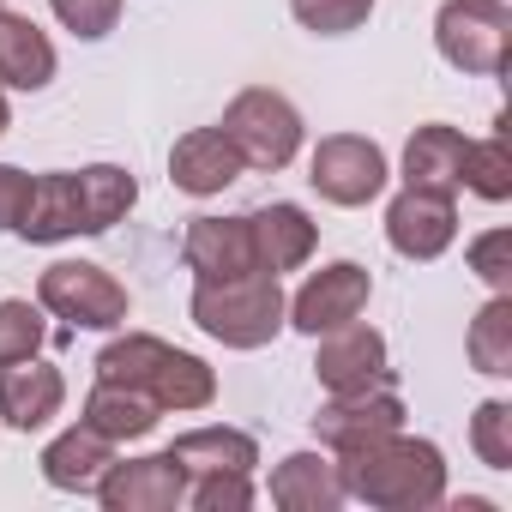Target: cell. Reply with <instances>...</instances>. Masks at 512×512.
<instances>
[{
    "instance_id": "obj_2",
    "label": "cell",
    "mask_w": 512,
    "mask_h": 512,
    "mask_svg": "<svg viewBox=\"0 0 512 512\" xmlns=\"http://www.w3.org/2000/svg\"><path fill=\"white\" fill-rule=\"evenodd\" d=\"M284 290L272 272H247V278H211L193 290V326L205 338H217L223 350H260L272 344L290 320H284Z\"/></svg>"
},
{
    "instance_id": "obj_31",
    "label": "cell",
    "mask_w": 512,
    "mask_h": 512,
    "mask_svg": "<svg viewBox=\"0 0 512 512\" xmlns=\"http://www.w3.org/2000/svg\"><path fill=\"white\" fill-rule=\"evenodd\" d=\"M470 272L494 296H512V229H488V235L470 241Z\"/></svg>"
},
{
    "instance_id": "obj_23",
    "label": "cell",
    "mask_w": 512,
    "mask_h": 512,
    "mask_svg": "<svg viewBox=\"0 0 512 512\" xmlns=\"http://www.w3.org/2000/svg\"><path fill=\"white\" fill-rule=\"evenodd\" d=\"M169 350H175V344H163V338H151V332H127V338H115V344L97 350V380L133 386V392H145V398L157 404V374H163Z\"/></svg>"
},
{
    "instance_id": "obj_13",
    "label": "cell",
    "mask_w": 512,
    "mask_h": 512,
    "mask_svg": "<svg viewBox=\"0 0 512 512\" xmlns=\"http://www.w3.org/2000/svg\"><path fill=\"white\" fill-rule=\"evenodd\" d=\"M61 404H67L61 368H49V362H37V356L0 368V416H7V428L37 434V428H49V422L61 416Z\"/></svg>"
},
{
    "instance_id": "obj_8",
    "label": "cell",
    "mask_w": 512,
    "mask_h": 512,
    "mask_svg": "<svg viewBox=\"0 0 512 512\" xmlns=\"http://www.w3.org/2000/svg\"><path fill=\"white\" fill-rule=\"evenodd\" d=\"M91 494L103 500V512H175L187 500V470L175 452H151V458H127V464L115 458Z\"/></svg>"
},
{
    "instance_id": "obj_7",
    "label": "cell",
    "mask_w": 512,
    "mask_h": 512,
    "mask_svg": "<svg viewBox=\"0 0 512 512\" xmlns=\"http://www.w3.org/2000/svg\"><path fill=\"white\" fill-rule=\"evenodd\" d=\"M308 181H314V193L326 205L356 211V205L380 199V187H386V151L374 139H362V133H332V139H320V151L308 163Z\"/></svg>"
},
{
    "instance_id": "obj_14",
    "label": "cell",
    "mask_w": 512,
    "mask_h": 512,
    "mask_svg": "<svg viewBox=\"0 0 512 512\" xmlns=\"http://www.w3.org/2000/svg\"><path fill=\"white\" fill-rule=\"evenodd\" d=\"M247 229H253V260H260V272H272V278L308 266L314 260V241H320V223L302 205H290V199L247 211Z\"/></svg>"
},
{
    "instance_id": "obj_19",
    "label": "cell",
    "mask_w": 512,
    "mask_h": 512,
    "mask_svg": "<svg viewBox=\"0 0 512 512\" xmlns=\"http://www.w3.org/2000/svg\"><path fill=\"white\" fill-rule=\"evenodd\" d=\"M464 151H470V139H464L458 127H446V121L416 127L410 145H404V187L458 193V181H464Z\"/></svg>"
},
{
    "instance_id": "obj_27",
    "label": "cell",
    "mask_w": 512,
    "mask_h": 512,
    "mask_svg": "<svg viewBox=\"0 0 512 512\" xmlns=\"http://www.w3.org/2000/svg\"><path fill=\"white\" fill-rule=\"evenodd\" d=\"M43 338H49V326H43V308H37V302H19V296L0 302V368L37 356Z\"/></svg>"
},
{
    "instance_id": "obj_25",
    "label": "cell",
    "mask_w": 512,
    "mask_h": 512,
    "mask_svg": "<svg viewBox=\"0 0 512 512\" xmlns=\"http://www.w3.org/2000/svg\"><path fill=\"white\" fill-rule=\"evenodd\" d=\"M464 350H470L476 374H494V380L512 374V296H488V308L470 320Z\"/></svg>"
},
{
    "instance_id": "obj_24",
    "label": "cell",
    "mask_w": 512,
    "mask_h": 512,
    "mask_svg": "<svg viewBox=\"0 0 512 512\" xmlns=\"http://www.w3.org/2000/svg\"><path fill=\"white\" fill-rule=\"evenodd\" d=\"M169 452L181 458L187 476H211V470H247L253 476V464H260V446L241 428H187Z\"/></svg>"
},
{
    "instance_id": "obj_22",
    "label": "cell",
    "mask_w": 512,
    "mask_h": 512,
    "mask_svg": "<svg viewBox=\"0 0 512 512\" xmlns=\"http://www.w3.org/2000/svg\"><path fill=\"white\" fill-rule=\"evenodd\" d=\"M85 422H91L103 440L127 446V440H145V434L163 422V410H157L145 392H133V386H109V380H97L91 398H85Z\"/></svg>"
},
{
    "instance_id": "obj_6",
    "label": "cell",
    "mask_w": 512,
    "mask_h": 512,
    "mask_svg": "<svg viewBox=\"0 0 512 512\" xmlns=\"http://www.w3.org/2000/svg\"><path fill=\"white\" fill-rule=\"evenodd\" d=\"M368 296H374L368 266H356V260H332V266H320V272L290 296L284 320H290L302 338H326V332H338V326L362 320Z\"/></svg>"
},
{
    "instance_id": "obj_16",
    "label": "cell",
    "mask_w": 512,
    "mask_h": 512,
    "mask_svg": "<svg viewBox=\"0 0 512 512\" xmlns=\"http://www.w3.org/2000/svg\"><path fill=\"white\" fill-rule=\"evenodd\" d=\"M13 235H25V241H37V247L79 235V175H73V169L31 175V193H25V205H19Z\"/></svg>"
},
{
    "instance_id": "obj_9",
    "label": "cell",
    "mask_w": 512,
    "mask_h": 512,
    "mask_svg": "<svg viewBox=\"0 0 512 512\" xmlns=\"http://www.w3.org/2000/svg\"><path fill=\"white\" fill-rule=\"evenodd\" d=\"M386 241L404 260H440L458 241V205L452 193H428V187H404L386 205Z\"/></svg>"
},
{
    "instance_id": "obj_12",
    "label": "cell",
    "mask_w": 512,
    "mask_h": 512,
    "mask_svg": "<svg viewBox=\"0 0 512 512\" xmlns=\"http://www.w3.org/2000/svg\"><path fill=\"white\" fill-rule=\"evenodd\" d=\"M181 260H187V272H193L199 284L260 272V260H253V229H247V217H193L187 235H181Z\"/></svg>"
},
{
    "instance_id": "obj_15",
    "label": "cell",
    "mask_w": 512,
    "mask_h": 512,
    "mask_svg": "<svg viewBox=\"0 0 512 512\" xmlns=\"http://www.w3.org/2000/svg\"><path fill=\"white\" fill-rule=\"evenodd\" d=\"M241 151L223 139V127H193V133H181L175 139V151H169V181L181 187V193H193V199H211V193H223L229 181H241Z\"/></svg>"
},
{
    "instance_id": "obj_1",
    "label": "cell",
    "mask_w": 512,
    "mask_h": 512,
    "mask_svg": "<svg viewBox=\"0 0 512 512\" xmlns=\"http://www.w3.org/2000/svg\"><path fill=\"white\" fill-rule=\"evenodd\" d=\"M344 494L380 506V512H428L446 500V458L434 440H416L404 428L374 434L350 452H338Z\"/></svg>"
},
{
    "instance_id": "obj_3",
    "label": "cell",
    "mask_w": 512,
    "mask_h": 512,
    "mask_svg": "<svg viewBox=\"0 0 512 512\" xmlns=\"http://www.w3.org/2000/svg\"><path fill=\"white\" fill-rule=\"evenodd\" d=\"M223 139L241 151L247 169H290L296 151H302V109L284 97V91H266L253 85L241 91L229 109H223Z\"/></svg>"
},
{
    "instance_id": "obj_21",
    "label": "cell",
    "mask_w": 512,
    "mask_h": 512,
    "mask_svg": "<svg viewBox=\"0 0 512 512\" xmlns=\"http://www.w3.org/2000/svg\"><path fill=\"white\" fill-rule=\"evenodd\" d=\"M73 175H79V235L115 229L139 199V181L121 163H91V169H73Z\"/></svg>"
},
{
    "instance_id": "obj_32",
    "label": "cell",
    "mask_w": 512,
    "mask_h": 512,
    "mask_svg": "<svg viewBox=\"0 0 512 512\" xmlns=\"http://www.w3.org/2000/svg\"><path fill=\"white\" fill-rule=\"evenodd\" d=\"M49 7H55V19H61L73 37H85V43L109 37L115 19H121V0H49Z\"/></svg>"
},
{
    "instance_id": "obj_34",
    "label": "cell",
    "mask_w": 512,
    "mask_h": 512,
    "mask_svg": "<svg viewBox=\"0 0 512 512\" xmlns=\"http://www.w3.org/2000/svg\"><path fill=\"white\" fill-rule=\"evenodd\" d=\"M13 127V109H7V85H0V133Z\"/></svg>"
},
{
    "instance_id": "obj_5",
    "label": "cell",
    "mask_w": 512,
    "mask_h": 512,
    "mask_svg": "<svg viewBox=\"0 0 512 512\" xmlns=\"http://www.w3.org/2000/svg\"><path fill=\"white\" fill-rule=\"evenodd\" d=\"M37 308L67 320L73 332H115V326H127V290L91 260H55L37 278Z\"/></svg>"
},
{
    "instance_id": "obj_18",
    "label": "cell",
    "mask_w": 512,
    "mask_h": 512,
    "mask_svg": "<svg viewBox=\"0 0 512 512\" xmlns=\"http://www.w3.org/2000/svg\"><path fill=\"white\" fill-rule=\"evenodd\" d=\"M272 500L284 512H338L350 494H344L338 458H326V452H290L272 470Z\"/></svg>"
},
{
    "instance_id": "obj_33",
    "label": "cell",
    "mask_w": 512,
    "mask_h": 512,
    "mask_svg": "<svg viewBox=\"0 0 512 512\" xmlns=\"http://www.w3.org/2000/svg\"><path fill=\"white\" fill-rule=\"evenodd\" d=\"M25 193H31V175H25V169H13V163H0V235L19 223Z\"/></svg>"
},
{
    "instance_id": "obj_4",
    "label": "cell",
    "mask_w": 512,
    "mask_h": 512,
    "mask_svg": "<svg viewBox=\"0 0 512 512\" xmlns=\"http://www.w3.org/2000/svg\"><path fill=\"white\" fill-rule=\"evenodd\" d=\"M434 49L446 55V67L476 73V79L506 73V55H512L506 0H446L434 13Z\"/></svg>"
},
{
    "instance_id": "obj_20",
    "label": "cell",
    "mask_w": 512,
    "mask_h": 512,
    "mask_svg": "<svg viewBox=\"0 0 512 512\" xmlns=\"http://www.w3.org/2000/svg\"><path fill=\"white\" fill-rule=\"evenodd\" d=\"M49 79H55V43L37 31V19L0 7V85L43 91Z\"/></svg>"
},
{
    "instance_id": "obj_10",
    "label": "cell",
    "mask_w": 512,
    "mask_h": 512,
    "mask_svg": "<svg viewBox=\"0 0 512 512\" xmlns=\"http://www.w3.org/2000/svg\"><path fill=\"white\" fill-rule=\"evenodd\" d=\"M314 374L326 392H368V386H392V362H386V338L374 326H338L326 338H314Z\"/></svg>"
},
{
    "instance_id": "obj_26",
    "label": "cell",
    "mask_w": 512,
    "mask_h": 512,
    "mask_svg": "<svg viewBox=\"0 0 512 512\" xmlns=\"http://www.w3.org/2000/svg\"><path fill=\"white\" fill-rule=\"evenodd\" d=\"M458 187H470V193L488 199V205L512 199V151H506L500 133H494V139H470V151H464V181H458Z\"/></svg>"
},
{
    "instance_id": "obj_29",
    "label": "cell",
    "mask_w": 512,
    "mask_h": 512,
    "mask_svg": "<svg viewBox=\"0 0 512 512\" xmlns=\"http://www.w3.org/2000/svg\"><path fill=\"white\" fill-rule=\"evenodd\" d=\"M290 13H296V25L314 31V37H350V31L368 25L374 0H290Z\"/></svg>"
},
{
    "instance_id": "obj_28",
    "label": "cell",
    "mask_w": 512,
    "mask_h": 512,
    "mask_svg": "<svg viewBox=\"0 0 512 512\" xmlns=\"http://www.w3.org/2000/svg\"><path fill=\"white\" fill-rule=\"evenodd\" d=\"M470 446H476V458H482L488 470H512V404H506V398L476 404V416H470Z\"/></svg>"
},
{
    "instance_id": "obj_30",
    "label": "cell",
    "mask_w": 512,
    "mask_h": 512,
    "mask_svg": "<svg viewBox=\"0 0 512 512\" xmlns=\"http://www.w3.org/2000/svg\"><path fill=\"white\" fill-rule=\"evenodd\" d=\"M187 482H193L187 500H193L199 512H247V506H253L247 470H211V476H187Z\"/></svg>"
},
{
    "instance_id": "obj_17",
    "label": "cell",
    "mask_w": 512,
    "mask_h": 512,
    "mask_svg": "<svg viewBox=\"0 0 512 512\" xmlns=\"http://www.w3.org/2000/svg\"><path fill=\"white\" fill-rule=\"evenodd\" d=\"M109 464H115V440H103L91 422H79V428H67L43 446V476L61 494H91Z\"/></svg>"
},
{
    "instance_id": "obj_11",
    "label": "cell",
    "mask_w": 512,
    "mask_h": 512,
    "mask_svg": "<svg viewBox=\"0 0 512 512\" xmlns=\"http://www.w3.org/2000/svg\"><path fill=\"white\" fill-rule=\"evenodd\" d=\"M392 428H404V398H398L392 386L332 392V404L314 416V434H320V446H332V452H350V446H362V440H374V434H392Z\"/></svg>"
}]
</instances>
